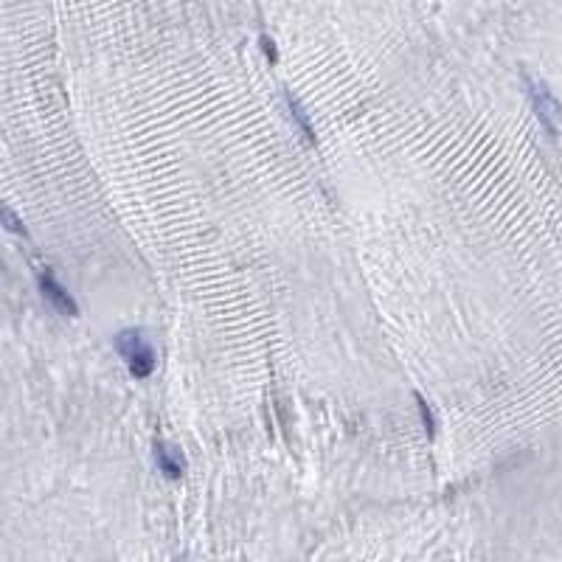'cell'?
Here are the masks:
<instances>
[{"instance_id": "1", "label": "cell", "mask_w": 562, "mask_h": 562, "mask_svg": "<svg viewBox=\"0 0 562 562\" xmlns=\"http://www.w3.org/2000/svg\"><path fill=\"white\" fill-rule=\"evenodd\" d=\"M115 351L127 360L129 366V374L135 380H147L152 371H155V351L152 346L141 337L138 329H124L115 335Z\"/></svg>"}, {"instance_id": "2", "label": "cell", "mask_w": 562, "mask_h": 562, "mask_svg": "<svg viewBox=\"0 0 562 562\" xmlns=\"http://www.w3.org/2000/svg\"><path fill=\"white\" fill-rule=\"evenodd\" d=\"M526 85H529V96H531V102H534V110H537L540 124L546 127L548 135H557L554 118H557V110H560V107H557L554 96L548 93V88H546L543 82H537V79H531V76H526Z\"/></svg>"}, {"instance_id": "3", "label": "cell", "mask_w": 562, "mask_h": 562, "mask_svg": "<svg viewBox=\"0 0 562 562\" xmlns=\"http://www.w3.org/2000/svg\"><path fill=\"white\" fill-rule=\"evenodd\" d=\"M40 290H43L46 301H48L54 309H59L62 315H68V318H76V315H79V307H76V301L70 298V292H68L59 281L51 279L48 273H46V276H40Z\"/></svg>"}, {"instance_id": "4", "label": "cell", "mask_w": 562, "mask_h": 562, "mask_svg": "<svg viewBox=\"0 0 562 562\" xmlns=\"http://www.w3.org/2000/svg\"><path fill=\"white\" fill-rule=\"evenodd\" d=\"M155 461L161 467V472L169 478H180L183 475V458L174 447H166L164 442H155Z\"/></svg>"}, {"instance_id": "5", "label": "cell", "mask_w": 562, "mask_h": 562, "mask_svg": "<svg viewBox=\"0 0 562 562\" xmlns=\"http://www.w3.org/2000/svg\"><path fill=\"white\" fill-rule=\"evenodd\" d=\"M284 99H287V105H290V115H292V121L298 124V129L307 135V141L309 144H315V127H312V121H309V115L304 112V107H301V102L290 93V90H284Z\"/></svg>"}, {"instance_id": "6", "label": "cell", "mask_w": 562, "mask_h": 562, "mask_svg": "<svg viewBox=\"0 0 562 562\" xmlns=\"http://www.w3.org/2000/svg\"><path fill=\"white\" fill-rule=\"evenodd\" d=\"M0 223H3V228L6 230H11V233H20V236H26V228H23V223H20V217L6 206V203H0Z\"/></svg>"}, {"instance_id": "7", "label": "cell", "mask_w": 562, "mask_h": 562, "mask_svg": "<svg viewBox=\"0 0 562 562\" xmlns=\"http://www.w3.org/2000/svg\"><path fill=\"white\" fill-rule=\"evenodd\" d=\"M416 405H419V413H422V422H425V430H428V436L433 439L436 436V419H433V413H430V408H428V402L416 393Z\"/></svg>"}, {"instance_id": "8", "label": "cell", "mask_w": 562, "mask_h": 562, "mask_svg": "<svg viewBox=\"0 0 562 562\" xmlns=\"http://www.w3.org/2000/svg\"><path fill=\"white\" fill-rule=\"evenodd\" d=\"M259 46L265 48V54H267V59H270L273 65L279 62V51H276V43H273V40H270L267 34H262V37H259Z\"/></svg>"}]
</instances>
